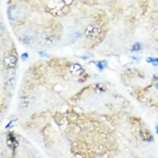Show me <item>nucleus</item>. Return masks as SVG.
I'll return each mask as SVG.
<instances>
[{
  "instance_id": "nucleus-3",
  "label": "nucleus",
  "mask_w": 158,
  "mask_h": 158,
  "mask_svg": "<svg viewBox=\"0 0 158 158\" xmlns=\"http://www.w3.org/2000/svg\"><path fill=\"white\" fill-rule=\"evenodd\" d=\"M147 61L149 63H152L153 64H155V63L158 64V58H149L148 59H147Z\"/></svg>"
},
{
  "instance_id": "nucleus-4",
  "label": "nucleus",
  "mask_w": 158,
  "mask_h": 158,
  "mask_svg": "<svg viewBox=\"0 0 158 158\" xmlns=\"http://www.w3.org/2000/svg\"><path fill=\"white\" fill-rule=\"evenodd\" d=\"M141 48V46L139 44H136L135 45H133V49L135 50V51H136V50H138Z\"/></svg>"
},
{
  "instance_id": "nucleus-1",
  "label": "nucleus",
  "mask_w": 158,
  "mask_h": 158,
  "mask_svg": "<svg viewBox=\"0 0 158 158\" xmlns=\"http://www.w3.org/2000/svg\"><path fill=\"white\" fill-rule=\"evenodd\" d=\"M140 136L145 141H151L153 138V136L151 134V133L146 130H143L140 131Z\"/></svg>"
},
{
  "instance_id": "nucleus-2",
  "label": "nucleus",
  "mask_w": 158,
  "mask_h": 158,
  "mask_svg": "<svg viewBox=\"0 0 158 158\" xmlns=\"http://www.w3.org/2000/svg\"><path fill=\"white\" fill-rule=\"evenodd\" d=\"M9 15H10V17L11 18V17L13 18V19L15 18L14 17L18 16V13H19L18 10H17V7L16 6H13L12 7L10 8V9L9 10Z\"/></svg>"
}]
</instances>
